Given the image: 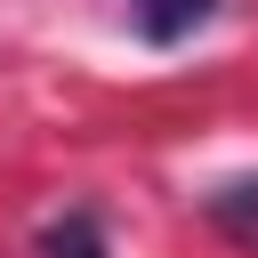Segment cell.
<instances>
[{"label":"cell","instance_id":"6da1fadb","mask_svg":"<svg viewBox=\"0 0 258 258\" xmlns=\"http://www.w3.org/2000/svg\"><path fill=\"white\" fill-rule=\"evenodd\" d=\"M210 8H218V0H129L137 32H145V40H161V48H169V40H185L194 24H210Z\"/></svg>","mask_w":258,"mask_h":258},{"label":"cell","instance_id":"7a4b0ae2","mask_svg":"<svg viewBox=\"0 0 258 258\" xmlns=\"http://www.w3.org/2000/svg\"><path fill=\"white\" fill-rule=\"evenodd\" d=\"M48 258H105V234H97V218L89 210H73L64 226H48V242H40Z\"/></svg>","mask_w":258,"mask_h":258},{"label":"cell","instance_id":"3957f363","mask_svg":"<svg viewBox=\"0 0 258 258\" xmlns=\"http://www.w3.org/2000/svg\"><path fill=\"white\" fill-rule=\"evenodd\" d=\"M210 218L234 226V234H258V185H226V194L210 202Z\"/></svg>","mask_w":258,"mask_h":258}]
</instances>
